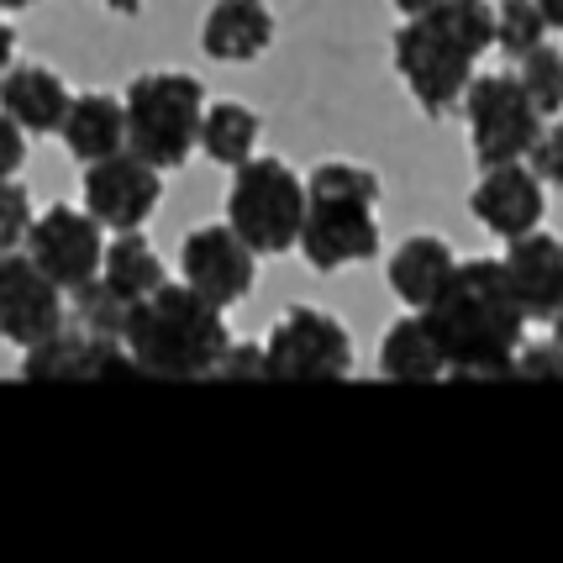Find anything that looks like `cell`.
Returning a JSON list of instances; mask_svg holds the SVG:
<instances>
[{
    "label": "cell",
    "mask_w": 563,
    "mask_h": 563,
    "mask_svg": "<svg viewBox=\"0 0 563 563\" xmlns=\"http://www.w3.org/2000/svg\"><path fill=\"white\" fill-rule=\"evenodd\" d=\"M421 321L453 379H506L527 332V311L500 258H459Z\"/></svg>",
    "instance_id": "1"
},
{
    "label": "cell",
    "mask_w": 563,
    "mask_h": 563,
    "mask_svg": "<svg viewBox=\"0 0 563 563\" xmlns=\"http://www.w3.org/2000/svg\"><path fill=\"white\" fill-rule=\"evenodd\" d=\"M495 48V5L490 0H438L395 32V74L417 96L427 117L464 106V90L479 58Z\"/></svg>",
    "instance_id": "2"
},
{
    "label": "cell",
    "mask_w": 563,
    "mask_h": 563,
    "mask_svg": "<svg viewBox=\"0 0 563 563\" xmlns=\"http://www.w3.org/2000/svg\"><path fill=\"white\" fill-rule=\"evenodd\" d=\"M122 343L132 347L147 379H206L227 358L232 338H227V317L217 300L190 290L185 279L179 285L169 279L153 295L132 300Z\"/></svg>",
    "instance_id": "3"
},
{
    "label": "cell",
    "mask_w": 563,
    "mask_h": 563,
    "mask_svg": "<svg viewBox=\"0 0 563 563\" xmlns=\"http://www.w3.org/2000/svg\"><path fill=\"white\" fill-rule=\"evenodd\" d=\"M379 174L364 164H321L306 179V227L300 253L317 274H338L347 264L379 258Z\"/></svg>",
    "instance_id": "4"
},
{
    "label": "cell",
    "mask_w": 563,
    "mask_h": 563,
    "mask_svg": "<svg viewBox=\"0 0 563 563\" xmlns=\"http://www.w3.org/2000/svg\"><path fill=\"white\" fill-rule=\"evenodd\" d=\"M126 147L143 153L158 169H179L200 147V117H206V85L196 74L153 69L126 85Z\"/></svg>",
    "instance_id": "5"
},
{
    "label": "cell",
    "mask_w": 563,
    "mask_h": 563,
    "mask_svg": "<svg viewBox=\"0 0 563 563\" xmlns=\"http://www.w3.org/2000/svg\"><path fill=\"white\" fill-rule=\"evenodd\" d=\"M227 221L238 227L258 258H285L300 247V227H306V179L285 164V158H247L232 169V190H227Z\"/></svg>",
    "instance_id": "6"
},
{
    "label": "cell",
    "mask_w": 563,
    "mask_h": 563,
    "mask_svg": "<svg viewBox=\"0 0 563 563\" xmlns=\"http://www.w3.org/2000/svg\"><path fill=\"white\" fill-rule=\"evenodd\" d=\"M464 122H468L474 164L490 169V164L527 158L548 117L532 106V96L521 90L516 74H474L464 90Z\"/></svg>",
    "instance_id": "7"
},
{
    "label": "cell",
    "mask_w": 563,
    "mask_h": 563,
    "mask_svg": "<svg viewBox=\"0 0 563 563\" xmlns=\"http://www.w3.org/2000/svg\"><path fill=\"white\" fill-rule=\"evenodd\" d=\"M269 379H295V385H332L353 374V338L332 311L321 306H290L279 327L269 332Z\"/></svg>",
    "instance_id": "8"
},
{
    "label": "cell",
    "mask_w": 563,
    "mask_h": 563,
    "mask_svg": "<svg viewBox=\"0 0 563 563\" xmlns=\"http://www.w3.org/2000/svg\"><path fill=\"white\" fill-rule=\"evenodd\" d=\"M85 211L106 227V232H143L153 211L164 206V169L147 164L143 153H111V158H96L85 164Z\"/></svg>",
    "instance_id": "9"
},
{
    "label": "cell",
    "mask_w": 563,
    "mask_h": 563,
    "mask_svg": "<svg viewBox=\"0 0 563 563\" xmlns=\"http://www.w3.org/2000/svg\"><path fill=\"white\" fill-rule=\"evenodd\" d=\"M26 253L58 290L74 295L85 290L90 279H100L106 238H100V221L85 206H48L26 232Z\"/></svg>",
    "instance_id": "10"
},
{
    "label": "cell",
    "mask_w": 563,
    "mask_h": 563,
    "mask_svg": "<svg viewBox=\"0 0 563 563\" xmlns=\"http://www.w3.org/2000/svg\"><path fill=\"white\" fill-rule=\"evenodd\" d=\"M64 321H69L64 290L32 264V253L26 247L0 253V338L26 353L32 343L53 338Z\"/></svg>",
    "instance_id": "11"
},
{
    "label": "cell",
    "mask_w": 563,
    "mask_h": 563,
    "mask_svg": "<svg viewBox=\"0 0 563 563\" xmlns=\"http://www.w3.org/2000/svg\"><path fill=\"white\" fill-rule=\"evenodd\" d=\"M179 274L185 285L200 290L206 300H217L221 311L238 306L253 295V279H258V253L238 238L232 221H211V227H196L185 247H179Z\"/></svg>",
    "instance_id": "12"
},
{
    "label": "cell",
    "mask_w": 563,
    "mask_h": 563,
    "mask_svg": "<svg viewBox=\"0 0 563 563\" xmlns=\"http://www.w3.org/2000/svg\"><path fill=\"white\" fill-rule=\"evenodd\" d=\"M468 211L474 221L495 232L500 243H511L521 232H538L542 217H548V185H542L532 164L527 158H516V164H490V169H479V185H474V196H468Z\"/></svg>",
    "instance_id": "13"
},
{
    "label": "cell",
    "mask_w": 563,
    "mask_h": 563,
    "mask_svg": "<svg viewBox=\"0 0 563 563\" xmlns=\"http://www.w3.org/2000/svg\"><path fill=\"white\" fill-rule=\"evenodd\" d=\"M506 279H511L516 300L527 321H553V311L563 306V243L548 232H521L500 253Z\"/></svg>",
    "instance_id": "14"
},
{
    "label": "cell",
    "mask_w": 563,
    "mask_h": 563,
    "mask_svg": "<svg viewBox=\"0 0 563 563\" xmlns=\"http://www.w3.org/2000/svg\"><path fill=\"white\" fill-rule=\"evenodd\" d=\"M274 48L269 0H217L200 22V53L217 64H253Z\"/></svg>",
    "instance_id": "15"
},
{
    "label": "cell",
    "mask_w": 563,
    "mask_h": 563,
    "mask_svg": "<svg viewBox=\"0 0 563 563\" xmlns=\"http://www.w3.org/2000/svg\"><path fill=\"white\" fill-rule=\"evenodd\" d=\"M74 106V90L43 64H11L0 74V111L26 126V137H53Z\"/></svg>",
    "instance_id": "16"
},
{
    "label": "cell",
    "mask_w": 563,
    "mask_h": 563,
    "mask_svg": "<svg viewBox=\"0 0 563 563\" xmlns=\"http://www.w3.org/2000/svg\"><path fill=\"white\" fill-rule=\"evenodd\" d=\"M453 269H459V253L442 243V238H432V232H417V238H406V243L395 247L385 279H390V295L400 300V306L427 311Z\"/></svg>",
    "instance_id": "17"
},
{
    "label": "cell",
    "mask_w": 563,
    "mask_h": 563,
    "mask_svg": "<svg viewBox=\"0 0 563 563\" xmlns=\"http://www.w3.org/2000/svg\"><path fill=\"white\" fill-rule=\"evenodd\" d=\"M58 137L79 164H96V158H111L126 147V100L100 96V90H85L74 96L69 117L58 126Z\"/></svg>",
    "instance_id": "18"
},
{
    "label": "cell",
    "mask_w": 563,
    "mask_h": 563,
    "mask_svg": "<svg viewBox=\"0 0 563 563\" xmlns=\"http://www.w3.org/2000/svg\"><path fill=\"white\" fill-rule=\"evenodd\" d=\"M379 374L395 379V385H432V379H448V364H442V347L432 343L427 321L417 317H400L379 338Z\"/></svg>",
    "instance_id": "19"
},
{
    "label": "cell",
    "mask_w": 563,
    "mask_h": 563,
    "mask_svg": "<svg viewBox=\"0 0 563 563\" xmlns=\"http://www.w3.org/2000/svg\"><path fill=\"white\" fill-rule=\"evenodd\" d=\"M258 111L243 106V100H206V117H200V153L217 164V169H238L253 158V147H258Z\"/></svg>",
    "instance_id": "20"
},
{
    "label": "cell",
    "mask_w": 563,
    "mask_h": 563,
    "mask_svg": "<svg viewBox=\"0 0 563 563\" xmlns=\"http://www.w3.org/2000/svg\"><path fill=\"white\" fill-rule=\"evenodd\" d=\"M100 279H106L111 290L122 295L126 306H132V300H143V295H153L158 285H169V274H164V258H158V247L147 243L143 232H117V238L106 243V258H100Z\"/></svg>",
    "instance_id": "21"
},
{
    "label": "cell",
    "mask_w": 563,
    "mask_h": 563,
    "mask_svg": "<svg viewBox=\"0 0 563 563\" xmlns=\"http://www.w3.org/2000/svg\"><path fill=\"white\" fill-rule=\"evenodd\" d=\"M548 16H542L538 0H500L495 5V48L506 53V58H521V53H532L548 43Z\"/></svg>",
    "instance_id": "22"
},
{
    "label": "cell",
    "mask_w": 563,
    "mask_h": 563,
    "mask_svg": "<svg viewBox=\"0 0 563 563\" xmlns=\"http://www.w3.org/2000/svg\"><path fill=\"white\" fill-rule=\"evenodd\" d=\"M69 300H74L69 321H79L90 338H122L126 332V311H132V306H126L106 279H90V285H85V290H74Z\"/></svg>",
    "instance_id": "23"
},
{
    "label": "cell",
    "mask_w": 563,
    "mask_h": 563,
    "mask_svg": "<svg viewBox=\"0 0 563 563\" xmlns=\"http://www.w3.org/2000/svg\"><path fill=\"white\" fill-rule=\"evenodd\" d=\"M516 79H521V90L532 96L542 117H559L563 111V53L559 48H532L516 58Z\"/></svg>",
    "instance_id": "24"
},
{
    "label": "cell",
    "mask_w": 563,
    "mask_h": 563,
    "mask_svg": "<svg viewBox=\"0 0 563 563\" xmlns=\"http://www.w3.org/2000/svg\"><path fill=\"white\" fill-rule=\"evenodd\" d=\"M32 196H26L22 179H0V253L11 247H26V232H32Z\"/></svg>",
    "instance_id": "25"
},
{
    "label": "cell",
    "mask_w": 563,
    "mask_h": 563,
    "mask_svg": "<svg viewBox=\"0 0 563 563\" xmlns=\"http://www.w3.org/2000/svg\"><path fill=\"white\" fill-rule=\"evenodd\" d=\"M527 164H532V174H538L548 190H563V122L559 117L542 122L538 143H532V153H527Z\"/></svg>",
    "instance_id": "26"
},
{
    "label": "cell",
    "mask_w": 563,
    "mask_h": 563,
    "mask_svg": "<svg viewBox=\"0 0 563 563\" xmlns=\"http://www.w3.org/2000/svg\"><path fill=\"white\" fill-rule=\"evenodd\" d=\"M221 379H269V353L258 343H232L227 358L217 364Z\"/></svg>",
    "instance_id": "27"
},
{
    "label": "cell",
    "mask_w": 563,
    "mask_h": 563,
    "mask_svg": "<svg viewBox=\"0 0 563 563\" xmlns=\"http://www.w3.org/2000/svg\"><path fill=\"white\" fill-rule=\"evenodd\" d=\"M516 379H563V347L548 343V347H521L511 364Z\"/></svg>",
    "instance_id": "28"
},
{
    "label": "cell",
    "mask_w": 563,
    "mask_h": 563,
    "mask_svg": "<svg viewBox=\"0 0 563 563\" xmlns=\"http://www.w3.org/2000/svg\"><path fill=\"white\" fill-rule=\"evenodd\" d=\"M26 164V126L0 111V179H16Z\"/></svg>",
    "instance_id": "29"
},
{
    "label": "cell",
    "mask_w": 563,
    "mask_h": 563,
    "mask_svg": "<svg viewBox=\"0 0 563 563\" xmlns=\"http://www.w3.org/2000/svg\"><path fill=\"white\" fill-rule=\"evenodd\" d=\"M16 64V26L5 22V11H0V74Z\"/></svg>",
    "instance_id": "30"
},
{
    "label": "cell",
    "mask_w": 563,
    "mask_h": 563,
    "mask_svg": "<svg viewBox=\"0 0 563 563\" xmlns=\"http://www.w3.org/2000/svg\"><path fill=\"white\" fill-rule=\"evenodd\" d=\"M106 11H117V16H137L143 11V0H100Z\"/></svg>",
    "instance_id": "31"
},
{
    "label": "cell",
    "mask_w": 563,
    "mask_h": 563,
    "mask_svg": "<svg viewBox=\"0 0 563 563\" xmlns=\"http://www.w3.org/2000/svg\"><path fill=\"white\" fill-rule=\"evenodd\" d=\"M538 5H542V16H548V26L563 32V0H538Z\"/></svg>",
    "instance_id": "32"
},
{
    "label": "cell",
    "mask_w": 563,
    "mask_h": 563,
    "mask_svg": "<svg viewBox=\"0 0 563 563\" xmlns=\"http://www.w3.org/2000/svg\"><path fill=\"white\" fill-rule=\"evenodd\" d=\"M427 5H438V0H395L400 16H417V11H427Z\"/></svg>",
    "instance_id": "33"
},
{
    "label": "cell",
    "mask_w": 563,
    "mask_h": 563,
    "mask_svg": "<svg viewBox=\"0 0 563 563\" xmlns=\"http://www.w3.org/2000/svg\"><path fill=\"white\" fill-rule=\"evenodd\" d=\"M26 5H37V0H0V11L11 16V11H26Z\"/></svg>",
    "instance_id": "34"
},
{
    "label": "cell",
    "mask_w": 563,
    "mask_h": 563,
    "mask_svg": "<svg viewBox=\"0 0 563 563\" xmlns=\"http://www.w3.org/2000/svg\"><path fill=\"white\" fill-rule=\"evenodd\" d=\"M553 343L563 347V306H559V311H553Z\"/></svg>",
    "instance_id": "35"
}]
</instances>
